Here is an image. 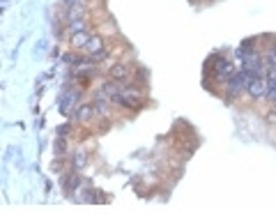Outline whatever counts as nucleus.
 Wrapping results in <instances>:
<instances>
[{"instance_id": "2", "label": "nucleus", "mask_w": 276, "mask_h": 214, "mask_svg": "<svg viewBox=\"0 0 276 214\" xmlns=\"http://www.w3.org/2000/svg\"><path fill=\"white\" fill-rule=\"evenodd\" d=\"M233 74H235V65H233V60H216L214 62L216 81H230Z\"/></svg>"}, {"instance_id": "7", "label": "nucleus", "mask_w": 276, "mask_h": 214, "mask_svg": "<svg viewBox=\"0 0 276 214\" xmlns=\"http://www.w3.org/2000/svg\"><path fill=\"white\" fill-rule=\"evenodd\" d=\"M265 122L267 125H276V111H267L265 113Z\"/></svg>"}, {"instance_id": "5", "label": "nucleus", "mask_w": 276, "mask_h": 214, "mask_svg": "<svg viewBox=\"0 0 276 214\" xmlns=\"http://www.w3.org/2000/svg\"><path fill=\"white\" fill-rule=\"evenodd\" d=\"M90 42V35L88 33H74L72 35V44H74L76 48H85Z\"/></svg>"}, {"instance_id": "1", "label": "nucleus", "mask_w": 276, "mask_h": 214, "mask_svg": "<svg viewBox=\"0 0 276 214\" xmlns=\"http://www.w3.org/2000/svg\"><path fill=\"white\" fill-rule=\"evenodd\" d=\"M265 92H267V76H263V74H260V76H256V79L246 86V94H249V97H253V99L265 97Z\"/></svg>"}, {"instance_id": "6", "label": "nucleus", "mask_w": 276, "mask_h": 214, "mask_svg": "<svg viewBox=\"0 0 276 214\" xmlns=\"http://www.w3.org/2000/svg\"><path fill=\"white\" fill-rule=\"evenodd\" d=\"M101 48H104V42L99 40V37H90V42H88V46H85V51H88V53H99Z\"/></svg>"}, {"instance_id": "8", "label": "nucleus", "mask_w": 276, "mask_h": 214, "mask_svg": "<svg viewBox=\"0 0 276 214\" xmlns=\"http://www.w3.org/2000/svg\"><path fill=\"white\" fill-rule=\"evenodd\" d=\"M74 164H76V166H83V164H85V154H83V152H76Z\"/></svg>"}, {"instance_id": "4", "label": "nucleus", "mask_w": 276, "mask_h": 214, "mask_svg": "<svg viewBox=\"0 0 276 214\" xmlns=\"http://www.w3.org/2000/svg\"><path fill=\"white\" fill-rule=\"evenodd\" d=\"M111 76H113L115 81H127L129 79V67L127 65H115V67L111 69Z\"/></svg>"}, {"instance_id": "3", "label": "nucleus", "mask_w": 276, "mask_h": 214, "mask_svg": "<svg viewBox=\"0 0 276 214\" xmlns=\"http://www.w3.org/2000/svg\"><path fill=\"white\" fill-rule=\"evenodd\" d=\"M94 111H97V108H94L92 104H85V106H79V111H76V120H79V122H88L90 118L94 115Z\"/></svg>"}]
</instances>
